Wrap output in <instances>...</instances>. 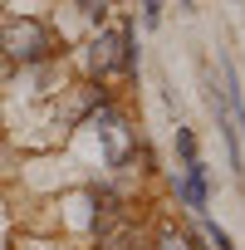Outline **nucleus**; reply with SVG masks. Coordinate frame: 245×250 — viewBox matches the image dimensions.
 Returning <instances> with one entry per match:
<instances>
[{"label": "nucleus", "mask_w": 245, "mask_h": 250, "mask_svg": "<svg viewBox=\"0 0 245 250\" xmlns=\"http://www.w3.org/2000/svg\"><path fill=\"white\" fill-rule=\"evenodd\" d=\"M128 245H133V230H128V226H122V230H113V235H108V250H128Z\"/></svg>", "instance_id": "6"}, {"label": "nucleus", "mask_w": 245, "mask_h": 250, "mask_svg": "<svg viewBox=\"0 0 245 250\" xmlns=\"http://www.w3.org/2000/svg\"><path fill=\"white\" fill-rule=\"evenodd\" d=\"M143 15H147V25H157L162 20V0H143Z\"/></svg>", "instance_id": "7"}, {"label": "nucleus", "mask_w": 245, "mask_h": 250, "mask_svg": "<svg viewBox=\"0 0 245 250\" xmlns=\"http://www.w3.org/2000/svg\"><path fill=\"white\" fill-rule=\"evenodd\" d=\"M59 49L54 30L30 20V15H10V20H0V54L15 59V64H40Z\"/></svg>", "instance_id": "1"}, {"label": "nucleus", "mask_w": 245, "mask_h": 250, "mask_svg": "<svg viewBox=\"0 0 245 250\" xmlns=\"http://www.w3.org/2000/svg\"><path fill=\"white\" fill-rule=\"evenodd\" d=\"M133 64H138V49H133V30H128V25L103 30V35L88 44V69H93L98 79H108V74H133Z\"/></svg>", "instance_id": "2"}, {"label": "nucleus", "mask_w": 245, "mask_h": 250, "mask_svg": "<svg viewBox=\"0 0 245 250\" xmlns=\"http://www.w3.org/2000/svg\"><path fill=\"white\" fill-rule=\"evenodd\" d=\"M206 235L216 240V250H235V245H230V235H225V230H221L216 221H206Z\"/></svg>", "instance_id": "5"}, {"label": "nucleus", "mask_w": 245, "mask_h": 250, "mask_svg": "<svg viewBox=\"0 0 245 250\" xmlns=\"http://www.w3.org/2000/svg\"><path fill=\"white\" fill-rule=\"evenodd\" d=\"M152 250H196V245H191V235H186V230H162Z\"/></svg>", "instance_id": "4"}, {"label": "nucleus", "mask_w": 245, "mask_h": 250, "mask_svg": "<svg viewBox=\"0 0 245 250\" xmlns=\"http://www.w3.org/2000/svg\"><path fill=\"white\" fill-rule=\"evenodd\" d=\"M182 5H186V10H191V0H182Z\"/></svg>", "instance_id": "8"}, {"label": "nucleus", "mask_w": 245, "mask_h": 250, "mask_svg": "<svg viewBox=\"0 0 245 250\" xmlns=\"http://www.w3.org/2000/svg\"><path fill=\"white\" fill-rule=\"evenodd\" d=\"M93 128H98V138H103V147H108V162L122 167V162H128V152H133V133H128V123H122V113L98 108Z\"/></svg>", "instance_id": "3"}]
</instances>
